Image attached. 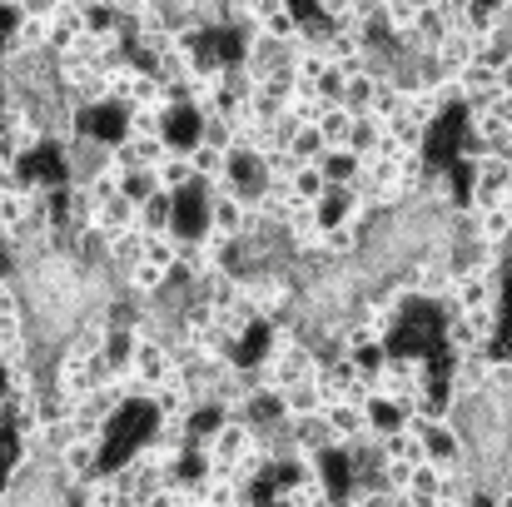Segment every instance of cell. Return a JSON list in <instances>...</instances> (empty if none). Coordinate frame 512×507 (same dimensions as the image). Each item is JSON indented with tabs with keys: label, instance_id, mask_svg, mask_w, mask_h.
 Listing matches in <instances>:
<instances>
[{
	"label": "cell",
	"instance_id": "27",
	"mask_svg": "<svg viewBox=\"0 0 512 507\" xmlns=\"http://www.w3.org/2000/svg\"><path fill=\"white\" fill-rule=\"evenodd\" d=\"M120 189H125V194L135 199V204H145V199H150L155 189H165V184H160V169L135 165V169H125V184H120Z\"/></svg>",
	"mask_w": 512,
	"mask_h": 507
},
{
	"label": "cell",
	"instance_id": "7",
	"mask_svg": "<svg viewBox=\"0 0 512 507\" xmlns=\"http://www.w3.org/2000/svg\"><path fill=\"white\" fill-rule=\"evenodd\" d=\"M90 25H85V5H75V0H60L55 10H50V50L55 55H65L80 35H85Z\"/></svg>",
	"mask_w": 512,
	"mask_h": 507
},
{
	"label": "cell",
	"instance_id": "31",
	"mask_svg": "<svg viewBox=\"0 0 512 507\" xmlns=\"http://www.w3.org/2000/svg\"><path fill=\"white\" fill-rule=\"evenodd\" d=\"M343 85H348V70L329 60V70L319 75V95H324V100H343Z\"/></svg>",
	"mask_w": 512,
	"mask_h": 507
},
{
	"label": "cell",
	"instance_id": "22",
	"mask_svg": "<svg viewBox=\"0 0 512 507\" xmlns=\"http://www.w3.org/2000/svg\"><path fill=\"white\" fill-rule=\"evenodd\" d=\"M473 239H488V244H508V239H512V209H508V204L478 209V229H473Z\"/></svg>",
	"mask_w": 512,
	"mask_h": 507
},
{
	"label": "cell",
	"instance_id": "10",
	"mask_svg": "<svg viewBox=\"0 0 512 507\" xmlns=\"http://www.w3.org/2000/svg\"><path fill=\"white\" fill-rule=\"evenodd\" d=\"M458 80H463V100H468V105H488V100L508 85V75H503V70H493V65H483V60H473Z\"/></svg>",
	"mask_w": 512,
	"mask_h": 507
},
{
	"label": "cell",
	"instance_id": "35",
	"mask_svg": "<svg viewBox=\"0 0 512 507\" xmlns=\"http://www.w3.org/2000/svg\"><path fill=\"white\" fill-rule=\"evenodd\" d=\"M383 5H388V0H353V10H358L363 20H373V15H378Z\"/></svg>",
	"mask_w": 512,
	"mask_h": 507
},
{
	"label": "cell",
	"instance_id": "30",
	"mask_svg": "<svg viewBox=\"0 0 512 507\" xmlns=\"http://www.w3.org/2000/svg\"><path fill=\"white\" fill-rule=\"evenodd\" d=\"M264 30L279 35V40H294V35H299V10H294V5H279L274 15H264Z\"/></svg>",
	"mask_w": 512,
	"mask_h": 507
},
{
	"label": "cell",
	"instance_id": "29",
	"mask_svg": "<svg viewBox=\"0 0 512 507\" xmlns=\"http://www.w3.org/2000/svg\"><path fill=\"white\" fill-rule=\"evenodd\" d=\"M269 95H279V100H294V90H299V70H294V60H284V65H274L264 80H259Z\"/></svg>",
	"mask_w": 512,
	"mask_h": 507
},
{
	"label": "cell",
	"instance_id": "19",
	"mask_svg": "<svg viewBox=\"0 0 512 507\" xmlns=\"http://www.w3.org/2000/svg\"><path fill=\"white\" fill-rule=\"evenodd\" d=\"M170 105H125V135H165Z\"/></svg>",
	"mask_w": 512,
	"mask_h": 507
},
{
	"label": "cell",
	"instance_id": "11",
	"mask_svg": "<svg viewBox=\"0 0 512 507\" xmlns=\"http://www.w3.org/2000/svg\"><path fill=\"white\" fill-rule=\"evenodd\" d=\"M284 408H289V418H299V413H324V408H329V388H324V378L314 373V378L289 383V388H284Z\"/></svg>",
	"mask_w": 512,
	"mask_h": 507
},
{
	"label": "cell",
	"instance_id": "9",
	"mask_svg": "<svg viewBox=\"0 0 512 507\" xmlns=\"http://www.w3.org/2000/svg\"><path fill=\"white\" fill-rule=\"evenodd\" d=\"M378 453H383V463H423V458H428L423 433H418L413 423H403V428L383 433V438H378Z\"/></svg>",
	"mask_w": 512,
	"mask_h": 507
},
{
	"label": "cell",
	"instance_id": "3",
	"mask_svg": "<svg viewBox=\"0 0 512 507\" xmlns=\"http://www.w3.org/2000/svg\"><path fill=\"white\" fill-rule=\"evenodd\" d=\"M289 428H294V453H309V458L339 453V433H334L329 413H299Z\"/></svg>",
	"mask_w": 512,
	"mask_h": 507
},
{
	"label": "cell",
	"instance_id": "33",
	"mask_svg": "<svg viewBox=\"0 0 512 507\" xmlns=\"http://www.w3.org/2000/svg\"><path fill=\"white\" fill-rule=\"evenodd\" d=\"M488 105L498 110V120H503V125H512V85H503V90H498V95H493Z\"/></svg>",
	"mask_w": 512,
	"mask_h": 507
},
{
	"label": "cell",
	"instance_id": "13",
	"mask_svg": "<svg viewBox=\"0 0 512 507\" xmlns=\"http://www.w3.org/2000/svg\"><path fill=\"white\" fill-rule=\"evenodd\" d=\"M145 249H150V234H145L140 224H130V229H120V234L110 239V269H115V274H125V269H135V264L145 259Z\"/></svg>",
	"mask_w": 512,
	"mask_h": 507
},
{
	"label": "cell",
	"instance_id": "25",
	"mask_svg": "<svg viewBox=\"0 0 512 507\" xmlns=\"http://www.w3.org/2000/svg\"><path fill=\"white\" fill-rule=\"evenodd\" d=\"M289 150L309 165V160H324V150H329V140H324V130L319 125H299L294 135H289Z\"/></svg>",
	"mask_w": 512,
	"mask_h": 507
},
{
	"label": "cell",
	"instance_id": "12",
	"mask_svg": "<svg viewBox=\"0 0 512 507\" xmlns=\"http://www.w3.org/2000/svg\"><path fill=\"white\" fill-rule=\"evenodd\" d=\"M120 279H125V289H130V294H140V299H155V294H165V289H170L174 269L155 264V259H140V264H135V269H125Z\"/></svg>",
	"mask_w": 512,
	"mask_h": 507
},
{
	"label": "cell",
	"instance_id": "17",
	"mask_svg": "<svg viewBox=\"0 0 512 507\" xmlns=\"http://www.w3.org/2000/svg\"><path fill=\"white\" fill-rule=\"evenodd\" d=\"M95 224H100V229H105V234L115 239L120 229H130V224H140V204H135V199H130V194L120 189V194H110V199L100 204V214H95Z\"/></svg>",
	"mask_w": 512,
	"mask_h": 507
},
{
	"label": "cell",
	"instance_id": "14",
	"mask_svg": "<svg viewBox=\"0 0 512 507\" xmlns=\"http://www.w3.org/2000/svg\"><path fill=\"white\" fill-rule=\"evenodd\" d=\"M334 30H339V20H329L324 10H299V35H294V45L299 50H329V40H334Z\"/></svg>",
	"mask_w": 512,
	"mask_h": 507
},
{
	"label": "cell",
	"instance_id": "2",
	"mask_svg": "<svg viewBox=\"0 0 512 507\" xmlns=\"http://www.w3.org/2000/svg\"><path fill=\"white\" fill-rule=\"evenodd\" d=\"M130 373L135 378H145V383H170L174 378V358H170V338L160 334H140V343H135V358H130Z\"/></svg>",
	"mask_w": 512,
	"mask_h": 507
},
{
	"label": "cell",
	"instance_id": "6",
	"mask_svg": "<svg viewBox=\"0 0 512 507\" xmlns=\"http://www.w3.org/2000/svg\"><path fill=\"white\" fill-rule=\"evenodd\" d=\"M324 413H329V423H334V433H339V448L358 443V438H373V423H368V408H363V403H353V398H334Z\"/></svg>",
	"mask_w": 512,
	"mask_h": 507
},
{
	"label": "cell",
	"instance_id": "21",
	"mask_svg": "<svg viewBox=\"0 0 512 507\" xmlns=\"http://www.w3.org/2000/svg\"><path fill=\"white\" fill-rule=\"evenodd\" d=\"M189 160H194V174H199L204 184H214L219 174H229V150H219V145H209V140H194V145H189Z\"/></svg>",
	"mask_w": 512,
	"mask_h": 507
},
{
	"label": "cell",
	"instance_id": "8",
	"mask_svg": "<svg viewBox=\"0 0 512 507\" xmlns=\"http://www.w3.org/2000/svg\"><path fill=\"white\" fill-rule=\"evenodd\" d=\"M433 60H438V70H443V75H463V70L478 60V35H468V30H458V25H453Z\"/></svg>",
	"mask_w": 512,
	"mask_h": 507
},
{
	"label": "cell",
	"instance_id": "4",
	"mask_svg": "<svg viewBox=\"0 0 512 507\" xmlns=\"http://www.w3.org/2000/svg\"><path fill=\"white\" fill-rule=\"evenodd\" d=\"M448 30H453V20L438 10V5H423L418 15H413V30H408V50H418V55H438V45L448 40Z\"/></svg>",
	"mask_w": 512,
	"mask_h": 507
},
{
	"label": "cell",
	"instance_id": "26",
	"mask_svg": "<svg viewBox=\"0 0 512 507\" xmlns=\"http://www.w3.org/2000/svg\"><path fill=\"white\" fill-rule=\"evenodd\" d=\"M478 60L508 75V70H512V40H508V35H498V30H488V35L478 40Z\"/></svg>",
	"mask_w": 512,
	"mask_h": 507
},
{
	"label": "cell",
	"instance_id": "1",
	"mask_svg": "<svg viewBox=\"0 0 512 507\" xmlns=\"http://www.w3.org/2000/svg\"><path fill=\"white\" fill-rule=\"evenodd\" d=\"M110 150H115V140H110V135H100V130H80L70 145H60L65 179H90L95 169L110 165Z\"/></svg>",
	"mask_w": 512,
	"mask_h": 507
},
{
	"label": "cell",
	"instance_id": "34",
	"mask_svg": "<svg viewBox=\"0 0 512 507\" xmlns=\"http://www.w3.org/2000/svg\"><path fill=\"white\" fill-rule=\"evenodd\" d=\"M493 30H498V35H508V40H512V0H508V5H503V10H498V20H493Z\"/></svg>",
	"mask_w": 512,
	"mask_h": 507
},
{
	"label": "cell",
	"instance_id": "20",
	"mask_svg": "<svg viewBox=\"0 0 512 507\" xmlns=\"http://www.w3.org/2000/svg\"><path fill=\"white\" fill-rule=\"evenodd\" d=\"M383 130H388V120H378L373 110H363V115H353V130H348V150H358L363 160L378 150V140H383Z\"/></svg>",
	"mask_w": 512,
	"mask_h": 507
},
{
	"label": "cell",
	"instance_id": "5",
	"mask_svg": "<svg viewBox=\"0 0 512 507\" xmlns=\"http://www.w3.org/2000/svg\"><path fill=\"white\" fill-rule=\"evenodd\" d=\"M249 224H254V209L239 194H214L209 189V229H219L224 239H239Z\"/></svg>",
	"mask_w": 512,
	"mask_h": 507
},
{
	"label": "cell",
	"instance_id": "18",
	"mask_svg": "<svg viewBox=\"0 0 512 507\" xmlns=\"http://www.w3.org/2000/svg\"><path fill=\"white\" fill-rule=\"evenodd\" d=\"M289 189H294V199H304V204H324L334 184H329V174H324V165H319V160H309V165L294 169Z\"/></svg>",
	"mask_w": 512,
	"mask_h": 507
},
{
	"label": "cell",
	"instance_id": "28",
	"mask_svg": "<svg viewBox=\"0 0 512 507\" xmlns=\"http://www.w3.org/2000/svg\"><path fill=\"white\" fill-rule=\"evenodd\" d=\"M319 130H324V140H329V145H348V130H353V110L334 100V105L324 110V120H319Z\"/></svg>",
	"mask_w": 512,
	"mask_h": 507
},
{
	"label": "cell",
	"instance_id": "32",
	"mask_svg": "<svg viewBox=\"0 0 512 507\" xmlns=\"http://www.w3.org/2000/svg\"><path fill=\"white\" fill-rule=\"evenodd\" d=\"M314 10H324V15H329V20H353V15H358V10H353V0H314Z\"/></svg>",
	"mask_w": 512,
	"mask_h": 507
},
{
	"label": "cell",
	"instance_id": "16",
	"mask_svg": "<svg viewBox=\"0 0 512 507\" xmlns=\"http://www.w3.org/2000/svg\"><path fill=\"white\" fill-rule=\"evenodd\" d=\"M174 214H179V204H174V189H155V194L140 204V229H145V234H170V229H174Z\"/></svg>",
	"mask_w": 512,
	"mask_h": 507
},
{
	"label": "cell",
	"instance_id": "24",
	"mask_svg": "<svg viewBox=\"0 0 512 507\" xmlns=\"http://www.w3.org/2000/svg\"><path fill=\"white\" fill-rule=\"evenodd\" d=\"M329 105H334V100H324L319 90H309V85H299V90H294V100H289V115H294L299 125H319Z\"/></svg>",
	"mask_w": 512,
	"mask_h": 507
},
{
	"label": "cell",
	"instance_id": "23",
	"mask_svg": "<svg viewBox=\"0 0 512 507\" xmlns=\"http://www.w3.org/2000/svg\"><path fill=\"white\" fill-rule=\"evenodd\" d=\"M155 169H160V184H165V189H189V184L199 179V174H194V160H189V150H179V145H174Z\"/></svg>",
	"mask_w": 512,
	"mask_h": 507
},
{
	"label": "cell",
	"instance_id": "15",
	"mask_svg": "<svg viewBox=\"0 0 512 507\" xmlns=\"http://www.w3.org/2000/svg\"><path fill=\"white\" fill-rule=\"evenodd\" d=\"M319 165H324V174H329L334 189H348V184H358V174H363V155L348 150V145H329Z\"/></svg>",
	"mask_w": 512,
	"mask_h": 507
}]
</instances>
